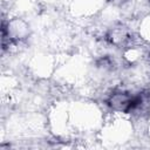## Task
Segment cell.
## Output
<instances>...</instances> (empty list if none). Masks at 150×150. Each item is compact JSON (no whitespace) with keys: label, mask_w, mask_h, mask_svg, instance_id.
<instances>
[{"label":"cell","mask_w":150,"mask_h":150,"mask_svg":"<svg viewBox=\"0 0 150 150\" xmlns=\"http://www.w3.org/2000/svg\"><path fill=\"white\" fill-rule=\"evenodd\" d=\"M105 103L110 109L115 111L129 114L141 108V105L144 103V94L143 93L134 94L128 90L116 89L108 95Z\"/></svg>","instance_id":"6da1fadb"},{"label":"cell","mask_w":150,"mask_h":150,"mask_svg":"<svg viewBox=\"0 0 150 150\" xmlns=\"http://www.w3.org/2000/svg\"><path fill=\"white\" fill-rule=\"evenodd\" d=\"M114 64H115L114 63V60L110 56H108V55L102 56L97 61V66L101 67V68H104V69H112L114 68Z\"/></svg>","instance_id":"3957f363"},{"label":"cell","mask_w":150,"mask_h":150,"mask_svg":"<svg viewBox=\"0 0 150 150\" xmlns=\"http://www.w3.org/2000/svg\"><path fill=\"white\" fill-rule=\"evenodd\" d=\"M105 40L112 46L124 47L131 41V33L125 26L117 25V26L111 27L107 32Z\"/></svg>","instance_id":"7a4b0ae2"},{"label":"cell","mask_w":150,"mask_h":150,"mask_svg":"<svg viewBox=\"0 0 150 150\" xmlns=\"http://www.w3.org/2000/svg\"><path fill=\"white\" fill-rule=\"evenodd\" d=\"M108 1L111 2V4H114V5H122V4H124L128 0H108Z\"/></svg>","instance_id":"277c9868"}]
</instances>
